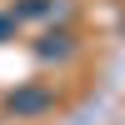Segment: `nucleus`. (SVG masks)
Here are the masks:
<instances>
[{"mask_svg": "<svg viewBox=\"0 0 125 125\" xmlns=\"http://www.w3.org/2000/svg\"><path fill=\"white\" fill-rule=\"evenodd\" d=\"M15 25H20V15H15V10H10V15H0V40H5V35H15Z\"/></svg>", "mask_w": 125, "mask_h": 125, "instance_id": "f03ea898", "label": "nucleus"}, {"mask_svg": "<svg viewBox=\"0 0 125 125\" xmlns=\"http://www.w3.org/2000/svg\"><path fill=\"white\" fill-rule=\"evenodd\" d=\"M50 105H55L50 90H20V95H10V115H40Z\"/></svg>", "mask_w": 125, "mask_h": 125, "instance_id": "f257e3e1", "label": "nucleus"}]
</instances>
